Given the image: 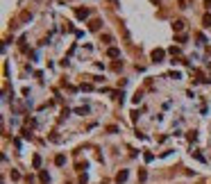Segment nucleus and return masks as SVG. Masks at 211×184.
<instances>
[{
	"label": "nucleus",
	"mask_w": 211,
	"mask_h": 184,
	"mask_svg": "<svg viewBox=\"0 0 211 184\" xmlns=\"http://www.w3.org/2000/svg\"><path fill=\"white\" fill-rule=\"evenodd\" d=\"M164 57H166V52L161 50V48H155V50H152V62H164Z\"/></svg>",
	"instance_id": "nucleus-1"
},
{
	"label": "nucleus",
	"mask_w": 211,
	"mask_h": 184,
	"mask_svg": "<svg viewBox=\"0 0 211 184\" xmlns=\"http://www.w3.org/2000/svg\"><path fill=\"white\" fill-rule=\"evenodd\" d=\"M127 177H129V173H127V170H118V173H116V184H125Z\"/></svg>",
	"instance_id": "nucleus-2"
},
{
	"label": "nucleus",
	"mask_w": 211,
	"mask_h": 184,
	"mask_svg": "<svg viewBox=\"0 0 211 184\" xmlns=\"http://www.w3.org/2000/svg\"><path fill=\"white\" fill-rule=\"evenodd\" d=\"M75 16H77L80 21H84V18H89V9H86V7H77V9H75Z\"/></svg>",
	"instance_id": "nucleus-3"
},
{
	"label": "nucleus",
	"mask_w": 211,
	"mask_h": 184,
	"mask_svg": "<svg viewBox=\"0 0 211 184\" xmlns=\"http://www.w3.org/2000/svg\"><path fill=\"white\" fill-rule=\"evenodd\" d=\"M107 55L111 57V59H118V57H120V50H118V48H109Z\"/></svg>",
	"instance_id": "nucleus-4"
},
{
	"label": "nucleus",
	"mask_w": 211,
	"mask_h": 184,
	"mask_svg": "<svg viewBox=\"0 0 211 184\" xmlns=\"http://www.w3.org/2000/svg\"><path fill=\"white\" fill-rule=\"evenodd\" d=\"M32 166H34L36 170L41 168V154H34V157H32Z\"/></svg>",
	"instance_id": "nucleus-5"
},
{
	"label": "nucleus",
	"mask_w": 211,
	"mask_h": 184,
	"mask_svg": "<svg viewBox=\"0 0 211 184\" xmlns=\"http://www.w3.org/2000/svg\"><path fill=\"white\" fill-rule=\"evenodd\" d=\"M39 180H41V184H48V182H50V175H48V170H41V173H39Z\"/></svg>",
	"instance_id": "nucleus-6"
},
{
	"label": "nucleus",
	"mask_w": 211,
	"mask_h": 184,
	"mask_svg": "<svg viewBox=\"0 0 211 184\" xmlns=\"http://www.w3.org/2000/svg\"><path fill=\"white\" fill-rule=\"evenodd\" d=\"M172 27H175V32H182V30L186 27V23H184V21H175V25H172Z\"/></svg>",
	"instance_id": "nucleus-7"
},
{
	"label": "nucleus",
	"mask_w": 211,
	"mask_h": 184,
	"mask_svg": "<svg viewBox=\"0 0 211 184\" xmlns=\"http://www.w3.org/2000/svg\"><path fill=\"white\" fill-rule=\"evenodd\" d=\"M55 164H57V166H64V164H66V157H64V154H57V157H55Z\"/></svg>",
	"instance_id": "nucleus-8"
},
{
	"label": "nucleus",
	"mask_w": 211,
	"mask_h": 184,
	"mask_svg": "<svg viewBox=\"0 0 211 184\" xmlns=\"http://www.w3.org/2000/svg\"><path fill=\"white\" fill-rule=\"evenodd\" d=\"M145 180H148V170L141 168V170H139V182H145Z\"/></svg>",
	"instance_id": "nucleus-9"
},
{
	"label": "nucleus",
	"mask_w": 211,
	"mask_h": 184,
	"mask_svg": "<svg viewBox=\"0 0 211 184\" xmlns=\"http://www.w3.org/2000/svg\"><path fill=\"white\" fill-rule=\"evenodd\" d=\"M202 23H204V27H211V14H204V16H202Z\"/></svg>",
	"instance_id": "nucleus-10"
},
{
	"label": "nucleus",
	"mask_w": 211,
	"mask_h": 184,
	"mask_svg": "<svg viewBox=\"0 0 211 184\" xmlns=\"http://www.w3.org/2000/svg\"><path fill=\"white\" fill-rule=\"evenodd\" d=\"M143 159H145V161H155V154H152V152H143Z\"/></svg>",
	"instance_id": "nucleus-11"
},
{
	"label": "nucleus",
	"mask_w": 211,
	"mask_h": 184,
	"mask_svg": "<svg viewBox=\"0 0 211 184\" xmlns=\"http://www.w3.org/2000/svg\"><path fill=\"white\" fill-rule=\"evenodd\" d=\"M100 25H102V23L98 21V18H95V21H91V25H89V27H91V30H100Z\"/></svg>",
	"instance_id": "nucleus-12"
},
{
	"label": "nucleus",
	"mask_w": 211,
	"mask_h": 184,
	"mask_svg": "<svg viewBox=\"0 0 211 184\" xmlns=\"http://www.w3.org/2000/svg\"><path fill=\"white\" fill-rule=\"evenodd\" d=\"M80 89H82V91H86V93H89V91H93V84H82Z\"/></svg>",
	"instance_id": "nucleus-13"
},
{
	"label": "nucleus",
	"mask_w": 211,
	"mask_h": 184,
	"mask_svg": "<svg viewBox=\"0 0 211 184\" xmlns=\"http://www.w3.org/2000/svg\"><path fill=\"white\" fill-rule=\"evenodd\" d=\"M186 139H188V141H195V139H198V132H188Z\"/></svg>",
	"instance_id": "nucleus-14"
},
{
	"label": "nucleus",
	"mask_w": 211,
	"mask_h": 184,
	"mask_svg": "<svg viewBox=\"0 0 211 184\" xmlns=\"http://www.w3.org/2000/svg\"><path fill=\"white\" fill-rule=\"evenodd\" d=\"M12 180L18 182V180H21V173H18V170H12Z\"/></svg>",
	"instance_id": "nucleus-15"
},
{
	"label": "nucleus",
	"mask_w": 211,
	"mask_h": 184,
	"mask_svg": "<svg viewBox=\"0 0 211 184\" xmlns=\"http://www.w3.org/2000/svg\"><path fill=\"white\" fill-rule=\"evenodd\" d=\"M80 184H89V177H86V173H82V175H80Z\"/></svg>",
	"instance_id": "nucleus-16"
},
{
	"label": "nucleus",
	"mask_w": 211,
	"mask_h": 184,
	"mask_svg": "<svg viewBox=\"0 0 211 184\" xmlns=\"http://www.w3.org/2000/svg\"><path fill=\"white\" fill-rule=\"evenodd\" d=\"M107 132H109V134H116V132H118V127H116V125H109Z\"/></svg>",
	"instance_id": "nucleus-17"
},
{
	"label": "nucleus",
	"mask_w": 211,
	"mask_h": 184,
	"mask_svg": "<svg viewBox=\"0 0 211 184\" xmlns=\"http://www.w3.org/2000/svg\"><path fill=\"white\" fill-rule=\"evenodd\" d=\"M204 7H207V9H211V0H204Z\"/></svg>",
	"instance_id": "nucleus-18"
}]
</instances>
